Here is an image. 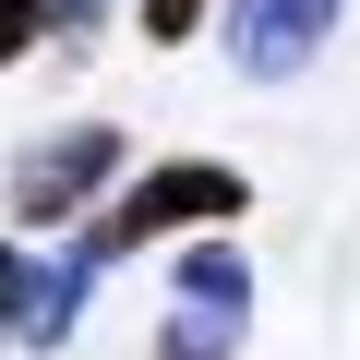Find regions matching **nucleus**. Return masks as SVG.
Here are the masks:
<instances>
[{
  "label": "nucleus",
  "instance_id": "nucleus-1",
  "mask_svg": "<svg viewBox=\"0 0 360 360\" xmlns=\"http://www.w3.org/2000/svg\"><path fill=\"white\" fill-rule=\"evenodd\" d=\"M240 205H252L240 168H217V156H168V168H144L132 193H108V205L84 217L72 264L96 276V264H120V252H144V240H168V229H205V217H240Z\"/></svg>",
  "mask_w": 360,
  "mask_h": 360
},
{
  "label": "nucleus",
  "instance_id": "nucleus-2",
  "mask_svg": "<svg viewBox=\"0 0 360 360\" xmlns=\"http://www.w3.org/2000/svg\"><path fill=\"white\" fill-rule=\"evenodd\" d=\"M240 336H252V264H240V252H180L156 360H229Z\"/></svg>",
  "mask_w": 360,
  "mask_h": 360
},
{
  "label": "nucleus",
  "instance_id": "nucleus-3",
  "mask_svg": "<svg viewBox=\"0 0 360 360\" xmlns=\"http://www.w3.org/2000/svg\"><path fill=\"white\" fill-rule=\"evenodd\" d=\"M108 180H120V132L108 120H72V132H49V144L13 156V217L25 229H60V217H84L108 193Z\"/></svg>",
  "mask_w": 360,
  "mask_h": 360
},
{
  "label": "nucleus",
  "instance_id": "nucleus-4",
  "mask_svg": "<svg viewBox=\"0 0 360 360\" xmlns=\"http://www.w3.org/2000/svg\"><path fill=\"white\" fill-rule=\"evenodd\" d=\"M324 37H336V0H229V60H240L252 84L312 72Z\"/></svg>",
  "mask_w": 360,
  "mask_h": 360
},
{
  "label": "nucleus",
  "instance_id": "nucleus-5",
  "mask_svg": "<svg viewBox=\"0 0 360 360\" xmlns=\"http://www.w3.org/2000/svg\"><path fill=\"white\" fill-rule=\"evenodd\" d=\"M49 25H60V0H0V72H13V60H25Z\"/></svg>",
  "mask_w": 360,
  "mask_h": 360
},
{
  "label": "nucleus",
  "instance_id": "nucleus-6",
  "mask_svg": "<svg viewBox=\"0 0 360 360\" xmlns=\"http://www.w3.org/2000/svg\"><path fill=\"white\" fill-rule=\"evenodd\" d=\"M193 25H205V0H144V37H156V49H180Z\"/></svg>",
  "mask_w": 360,
  "mask_h": 360
},
{
  "label": "nucleus",
  "instance_id": "nucleus-7",
  "mask_svg": "<svg viewBox=\"0 0 360 360\" xmlns=\"http://www.w3.org/2000/svg\"><path fill=\"white\" fill-rule=\"evenodd\" d=\"M25 276H37L25 252H0V336H13V312H25Z\"/></svg>",
  "mask_w": 360,
  "mask_h": 360
},
{
  "label": "nucleus",
  "instance_id": "nucleus-8",
  "mask_svg": "<svg viewBox=\"0 0 360 360\" xmlns=\"http://www.w3.org/2000/svg\"><path fill=\"white\" fill-rule=\"evenodd\" d=\"M60 13H96V0H60Z\"/></svg>",
  "mask_w": 360,
  "mask_h": 360
}]
</instances>
